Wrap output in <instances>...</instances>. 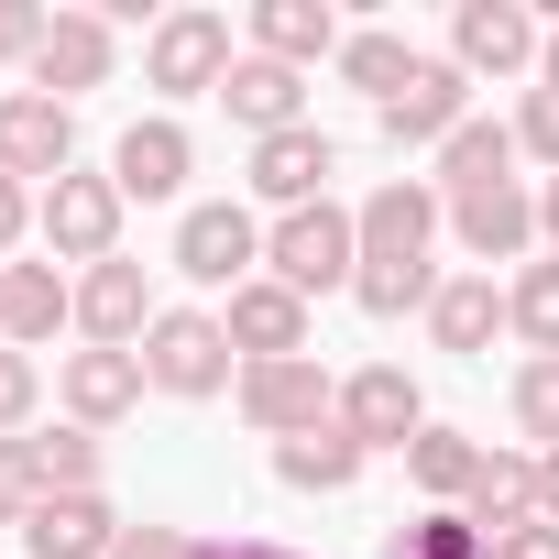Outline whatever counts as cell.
Here are the masks:
<instances>
[{
  "label": "cell",
  "instance_id": "29",
  "mask_svg": "<svg viewBox=\"0 0 559 559\" xmlns=\"http://www.w3.org/2000/svg\"><path fill=\"white\" fill-rule=\"evenodd\" d=\"M504 330L526 352H559V252L548 263H515V286H504Z\"/></svg>",
  "mask_w": 559,
  "mask_h": 559
},
{
  "label": "cell",
  "instance_id": "30",
  "mask_svg": "<svg viewBox=\"0 0 559 559\" xmlns=\"http://www.w3.org/2000/svg\"><path fill=\"white\" fill-rule=\"evenodd\" d=\"M384 559H493V537H483L461 504H428L417 526H395V537H384Z\"/></svg>",
  "mask_w": 559,
  "mask_h": 559
},
{
  "label": "cell",
  "instance_id": "1",
  "mask_svg": "<svg viewBox=\"0 0 559 559\" xmlns=\"http://www.w3.org/2000/svg\"><path fill=\"white\" fill-rule=\"evenodd\" d=\"M362 274H352V297L373 308V319H428V297H439V230H450V198H439V176H384L362 209Z\"/></svg>",
  "mask_w": 559,
  "mask_h": 559
},
{
  "label": "cell",
  "instance_id": "26",
  "mask_svg": "<svg viewBox=\"0 0 559 559\" xmlns=\"http://www.w3.org/2000/svg\"><path fill=\"white\" fill-rule=\"evenodd\" d=\"M483 187H515V121H461L439 143V198H483Z\"/></svg>",
  "mask_w": 559,
  "mask_h": 559
},
{
  "label": "cell",
  "instance_id": "14",
  "mask_svg": "<svg viewBox=\"0 0 559 559\" xmlns=\"http://www.w3.org/2000/svg\"><path fill=\"white\" fill-rule=\"evenodd\" d=\"M219 330H230L241 362H297V352H308V297H297V286H274V274H252V286H230Z\"/></svg>",
  "mask_w": 559,
  "mask_h": 559
},
{
  "label": "cell",
  "instance_id": "10",
  "mask_svg": "<svg viewBox=\"0 0 559 559\" xmlns=\"http://www.w3.org/2000/svg\"><path fill=\"white\" fill-rule=\"evenodd\" d=\"M154 319H165V308H154V274H143L132 252H110V263L78 274V330H88V352H143Z\"/></svg>",
  "mask_w": 559,
  "mask_h": 559
},
{
  "label": "cell",
  "instance_id": "2",
  "mask_svg": "<svg viewBox=\"0 0 559 559\" xmlns=\"http://www.w3.org/2000/svg\"><path fill=\"white\" fill-rule=\"evenodd\" d=\"M143 384H154V395H176V406L230 395V384H241V352H230L219 308H165V319L143 330Z\"/></svg>",
  "mask_w": 559,
  "mask_h": 559
},
{
  "label": "cell",
  "instance_id": "15",
  "mask_svg": "<svg viewBox=\"0 0 559 559\" xmlns=\"http://www.w3.org/2000/svg\"><path fill=\"white\" fill-rule=\"evenodd\" d=\"M330 176H341V143H330L319 121L252 143V198H274V219H286V209H319V198H330Z\"/></svg>",
  "mask_w": 559,
  "mask_h": 559
},
{
  "label": "cell",
  "instance_id": "24",
  "mask_svg": "<svg viewBox=\"0 0 559 559\" xmlns=\"http://www.w3.org/2000/svg\"><path fill=\"white\" fill-rule=\"evenodd\" d=\"M461 515H472L483 537H515V526H537V450H483V472H472Z\"/></svg>",
  "mask_w": 559,
  "mask_h": 559
},
{
  "label": "cell",
  "instance_id": "23",
  "mask_svg": "<svg viewBox=\"0 0 559 559\" xmlns=\"http://www.w3.org/2000/svg\"><path fill=\"white\" fill-rule=\"evenodd\" d=\"M23 548L34 559H110L121 548V515H110V493H45L34 526H23Z\"/></svg>",
  "mask_w": 559,
  "mask_h": 559
},
{
  "label": "cell",
  "instance_id": "40",
  "mask_svg": "<svg viewBox=\"0 0 559 559\" xmlns=\"http://www.w3.org/2000/svg\"><path fill=\"white\" fill-rule=\"evenodd\" d=\"M493 559H559V526H515V537H493Z\"/></svg>",
  "mask_w": 559,
  "mask_h": 559
},
{
  "label": "cell",
  "instance_id": "9",
  "mask_svg": "<svg viewBox=\"0 0 559 559\" xmlns=\"http://www.w3.org/2000/svg\"><path fill=\"white\" fill-rule=\"evenodd\" d=\"M252 263H263V230L241 198H198L176 219V274L187 286H252Z\"/></svg>",
  "mask_w": 559,
  "mask_h": 559
},
{
  "label": "cell",
  "instance_id": "43",
  "mask_svg": "<svg viewBox=\"0 0 559 559\" xmlns=\"http://www.w3.org/2000/svg\"><path fill=\"white\" fill-rule=\"evenodd\" d=\"M537 88H559V23H548V56H537Z\"/></svg>",
  "mask_w": 559,
  "mask_h": 559
},
{
  "label": "cell",
  "instance_id": "6",
  "mask_svg": "<svg viewBox=\"0 0 559 559\" xmlns=\"http://www.w3.org/2000/svg\"><path fill=\"white\" fill-rule=\"evenodd\" d=\"M230 406L263 428V439H297V428H319V417H341V384L319 373V352H297V362H241V384H230Z\"/></svg>",
  "mask_w": 559,
  "mask_h": 559
},
{
  "label": "cell",
  "instance_id": "36",
  "mask_svg": "<svg viewBox=\"0 0 559 559\" xmlns=\"http://www.w3.org/2000/svg\"><path fill=\"white\" fill-rule=\"evenodd\" d=\"M34 504H45L34 450H23V439H0V526H34Z\"/></svg>",
  "mask_w": 559,
  "mask_h": 559
},
{
  "label": "cell",
  "instance_id": "13",
  "mask_svg": "<svg viewBox=\"0 0 559 559\" xmlns=\"http://www.w3.org/2000/svg\"><path fill=\"white\" fill-rule=\"evenodd\" d=\"M341 428H352L362 450H417V428H428L417 373H406V362H362V373L341 384Z\"/></svg>",
  "mask_w": 559,
  "mask_h": 559
},
{
  "label": "cell",
  "instance_id": "31",
  "mask_svg": "<svg viewBox=\"0 0 559 559\" xmlns=\"http://www.w3.org/2000/svg\"><path fill=\"white\" fill-rule=\"evenodd\" d=\"M23 450H34L45 493H99V428H56V439H23Z\"/></svg>",
  "mask_w": 559,
  "mask_h": 559
},
{
  "label": "cell",
  "instance_id": "12",
  "mask_svg": "<svg viewBox=\"0 0 559 559\" xmlns=\"http://www.w3.org/2000/svg\"><path fill=\"white\" fill-rule=\"evenodd\" d=\"M450 241L472 252V274H493V263H526V252H537V187L515 176V187L450 198Z\"/></svg>",
  "mask_w": 559,
  "mask_h": 559
},
{
  "label": "cell",
  "instance_id": "18",
  "mask_svg": "<svg viewBox=\"0 0 559 559\" xmlns=\"http://www.w3.org/2000/svg\"><path fill=\"white\" fill-rule=\"evenodd\" d=\"M187 176H198V143H187V121H165V110L110 143V187H121V198H176Z\"/></svg>",
  "mask_w": 559,
  "mask_h": 559
},
{
  "label": "cell",
  "instance_id": "16",
  "mask_svg": "<svg viewBox=\"0 0 559 559\" xmlns=\"http://www.w3.org/2000/svg\"><path fill=\"white\" fill-rule=\"evenodd\" d=\"M110 67H121V45H110V12H56V34H45V56H34V88L78 110L88 88H110Z\"/></svg>",
  "mask_w": 559,
  "mask_h": 559
},
{
  "label": "cell",
  "instance_id": "17",
  "mask_svg": "<svg viewBox=\"0 0 559 559\" xmlns=\"http://www.w3.org/2000/svg\"><path fill=\"white\" fill-rule=\"evenodd\" d=\"M56 395H67V428H121L143 406V352H67Z\"/></svg>",
  "mask_w": 559,
  "mask_h": 559
},
{
  "label": "cell",
  "instance_id": "42",
  "mask_svg": "<svg viewBox=\"0 0 559 559\" xmlns=\"http://www.w3.org/2000/svg\"><path fill=\"white\" fill-rule=\"evenodd\" d=\"M537 241H548V252H559V176H548V187H537Z\"/></svg>",
  "mask_w": 559,
  "mask_h": 559
},
{
  "label": "cell",
  "instance_id": "3",
  "mask_svg": "<svg viewBox=\"0 0 559 559\" xmlns=\"http://www.w3.org/2000/svg\"><path fill=\"white\" fill-rule=\"evenodd\" d=\"M263 274L274 286H297V297H330V286H352L362 274V219L341 209V198H319V209H286L263 230Z\"/></svg>",
  "mask_w": 559,
  "mask_h": 559
},
{
  "label": "cell",
  "instance_id": "38",
  "mask_svg": "<svg viewBox=\"0 0 559 559\" xmlns=\"http://www.w3.org/2000/svg\"><path fill=\"white\" fill-rule=\"evenodd\" d=\"M198 559H308V548H286V537H252V526H230V537H198Z\"/></svg>",
  "mask_w": 559,
  "mask_h": 559
},
{
  "label": "cell",
  "instance_id": "5",
  "mask_svg": "<svg viewBox=\"0 0 559 559\" xmlns=\"http://www.w3.org/2000/svg\"><path fill=\"white\" fill-rule=\"evenodd\" d=\"M241 56H230V12H165L154 34H143V88H165V99H198V88H219Z\"/></svg>",
  "mask_w": 559,
  "mask_h": 559
},
{
  "label": "cell",
  "instance_id": "34",
  "mask_svg": "<svg viewBox=\"0 0 559 559\" xmlns=\"http://www.w3.org/2000/svg\"><path fill=\"white\" fill-rule=\"evenodd\" d=\"M515 154L559 176V88H526V99H515Z\"/></svg>",
  "mask_w": 559,
  "mask_h": 559
},
{
  "label": "cell",
  "instance_id": "20",
  "mask_svg": "<svg viewBox=\"0 0 559 559\" xmlns=\"http://www.w3.org/2000/svg\"><path fill=\"white\" fill-rule=\"evenodd\" d=\"M56 330H78V286H67L56 263H0V341L34 352Z\"/></svg>",
  "mask_w": 559,
  "mask_h": 559
},
{
  "label": "cell",
  "instance_id": "22",
  "mask_svg": "<svg viewBox=\"0 0 559 559\" xmlns=\"http://www.w3.org/2000/svg\"><path fill=\"white\" fill-rule=\"evenodd\" d=\"M362 461H373V450H362L341 417H319V428H297V439H274V483H286V493H352Z\"/></svg>",
  "mask_w": 559,
  "mask_h": 559
},
{
  "label": "cell",
  "instance_id": "37",
  "mask_svg": "<svg viewBox=\"0 0 559 559\" xmlns=\"http://www.w3.org/2000/svg\"><path fill=\"white\" fill-rule=\"evenodd\" d=\"M110 559H198V537H187V526H121Z\"/></svg>",
  "mask_w": 559,
  "mask_h": 559
},
{
  "label": "cell",
  "instance_id": "4",
  "mask_svg": "<svg viewBox=\"0 0 559 559\" xmlns=\"http://www.w3.org/2000/svg\"><path fill=\"white\" fill-rule=\"evenodd\" d=\"M121 209H132V198H121L110 176L67 165V176L34 198V230H45V252H56V263H110V252H121Z\"/></svg>",
  "mask_w": 559,
  "mask_h": 559
},
{
  "label": "cell",
  "instance_id": "21",
  "mask_svg": "<svg viewBox=\"0 0 559 559\" xmlns=\"http://www.w3.org/2000/svg\"><path fill=\"white\" fill-rule=\"evenodd\" d=\"M219 99H230V121H241L252 143H274V132H297V121H308V78H297V67H274V56H241V67L219 78Z\"/></svg>",
  "mask_w": 559,
  "mask_h": 559
},
{
  "label": "cell",
  "instance_id": "19",
  "mask_svg": "<svg viewBox=\"0 0 559 559\" xmlns=\"http://www.w3.org/2000/svg\"><path fill=\"white\" fill-rule=\"evenodd\" d=\"M341 45H352V34H341L330 0H252V56H274V67H297V78H308L319 56L341 67Z\"/></svg>",
  "mask_w": 559,
  "mask_h": 559
},
{
  "label": "cell",
  "instance_id": "41",
  "mask_svg": "<svg viewBox=\"0 0 559 559\" xmlns=\"http://www.w3.org/2000/svg\"><path fill=\"white\" fill-rule=\"evenodd\" d=\"M537 526H559V450H537Z\"/></svg>",
  "mask_w": 559,
  "mask_h": 559
},
{
  "label": "cell",
  "instance_id": "39",
  "mask_svg": "<svg viewBox=\"0 0 559 559\" xmlns=\"http://www.w3.org/2000/svg\"><path fill=\"white\" fill-rule=\"evenodd\" d=\"M23 230H34V187H23V176H0V263L23 252Z\"/></svg>",
  "mask_w": 559,
  "mask_h": 559
},
{
  "label": "cell",
  "instance_id": "27",
  "mask_svg": "<svg viewBox=\"0 0 559 559\" xmlns=\"http://www.w3.org/2000/svg\"><path fill=\"white\" fill-rule=\"evenodd\" d=\"M472 472H483V439L428 417V428H417V450H406V483H417L428 504H461V493H472Z\"/></svg>",
  "mask_w": 559,
  "mask_h": 559
},
{
  "label": "cell",
  "instance_id": "28",
  "mask_svg": "<svg viewBox=\"0 0 559 559\" xmlns=\"http://www.w3.org/2000/svg\"><path fill=\"white\" fill-rule=\"evenodd\" d=\"M417 67H428V56H417V45H406V34H384V23H362V34H352V45H341V78H352V88H362V99H373V110H384V99H395V88H406V78H417Z\"/></svg>",
  "mask_w": 559,
  "mask_h": 559
},
{
  "label": "cell",
  "instance_id": "35",
  "mask_svg": "<svg viewBox=\"0 0 559 559\" xmlns=\"http://www.w3.org/2000/svg\"><path fill=\"white\" fill-rule=\"evenodd\" d=\"M45 34H56L45 0H0V67H34V56H45Z\"/></svg>",
  "mask_w": 559,
  "mask_h": 559
},
{
  "label": "cell",
  "instance_id": "7",
  "mask_svg": "<svg viewBox=\"0 0 559 559\" xmlns=\"http://www.w3.org/2000/svg\"><path fill=\"white\" fill-rule=\"evenodd\" d=\"M537 56H548V23L526 0H461L450 12V67L461 78H526Z\"/></svg>",
  "mask_w": 559,
  "mask_h": 559
},
{
  "label": "cell",
  "instance_id": "25",
  "mask_svg": "<svg viewBox=\"0 0 559 559\" xmlns=\"http://www.w3.org/2000/svg\"><path fill=\"white\" fill-rule=\"evenodd\" d=\"M493 330H504V286L493 274H439V297H428V341L439 352H493Z\"/></svg>",
  "mask_w": 559,
  "mask_h": 559
},
{
  "label": "cell",
  "instance_id": "32",
  "mask_svg": "<svg viewBox=\"0 0 559 559\" xmlns=\"http://www.w3.org/2000/svg\"><path fill=\"white\" fill-rule=\"evenodd\" d=\"M515 428L537 450H559V352H526L515 362Z\"/></svg>",
  "mask_w": 559,
  "mask_h": 559
},
{
  "label": "cell",
  "instance_id": "33",
  "mask_svg": "<svg viewBox=\"0 0 559 559\" xmlns=\"http://www.w3.org/2000/svg\"><path fill=\"white\" fill-rule=\"evenodd\" d=\"M34 406H45V362L0 341V439H23V428H34Z\"/></svg>",
  "mask_w": 559,
  "mask_h": 559
},
{
  "label": "cell",
  "instance_id": "8",
  "mask_svg": "<svg viewBox=\"0 0 559 559\" xmlns=\"http://www.w3.org/2000/svg\"><path fill=\"white\" fill-rule=\"evenodd\" d=\"M67 165H78V110L45 99V88H12V99H0V176H23L45 198Z\"/></svg>",
  "mask_w": 559,
  "mask_h": 559
},
{
  "label": "cell",
  "instance_id": "11",
  "mask_svg": "<svg viewBox=\"0 0 559 559\" xmlns=\"http://www.w3.org/2000/svg\"><path fill=\"white\" fill-rule=\"evenodd\" d=\"M373 121H384V143H395V154H439V143L472 121V78H461L450 56H428V67H417V78H406Z\"/></svg>",
  "mask_w": 559,
  "mask_h": 559
}]
</instances>
